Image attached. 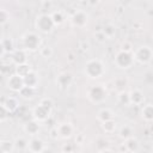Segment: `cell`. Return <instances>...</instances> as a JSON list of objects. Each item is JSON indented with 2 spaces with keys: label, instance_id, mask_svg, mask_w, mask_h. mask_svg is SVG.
<instances>
[{
  "label": "cell",
  "instance_id": "6da1fadb",
  "mask_svg": "<svg viewBox=\"0 0 153 153\" xmlns=\"http://www.w3.org/2000/svg\"><path fill=\"white\" fill-rule=\"evenodd\" d=\"M42 47V37L33 31H27L20 37V48L27 53H33L39 50Z\"/></svg>",
  "mask_w": 153,
  "mask_h": 153
},
{
  "label": "cell",
  "instance_id": "7a4b0ae2",
  "mask_svg": "<svg viewBox=\"0 0 153 153\" xmlns=\"http://www.w3.org/2000/svg\"><path fill=\"white\" fill-rule=\"evenodd\" d=\"M105 67L99 59H91L84 66V74L90 79H99L104 75Z\"/></svg>",
  "mask_w": 153,
  "mask_h": 153
},
{
  "label": "cell",
  "instance_id": "3957f363",
  "mask_svg": "<svg viewBox=\"0 0 153 153\" xmlns=\"http://www.w3.org/2000/svg\"><path fill=\"white\" fill-rule=\"evenodd\" d=\"M86 96L91 103L102 104L108 98V90L105 88L104 85H100V84L99 85H92L91 87H88Z\"/></svg>",
  "mask_w": 153,
  "mask_h": 153
},
{
  "label": "cell",
  "instance_id": "277c9868",
  "mask_svg": "<svg viewBox=\"0 0 153 153\" xmlns=\"http://www.w3.org/2000/svg\"><path fill=\"white\" fill-rule=\"evenodd\" d=\"M55 23L51 18V14H47V13H42L39 16H37L36 20H35V27L37 29V31H39L41 33H50L54 27H55Z\"/></svg>",
  "mask_w": 153,
  "mask_h": 153
},
{
  "label": "cell",
  "instance_id": "5b68a950",
  "mask_svg": "<svg viewBox=\"0 0 153 153\" xmlns=\"http://www.w3.org/2000/svg\"><path fill=\"white\" fill-rule=\"evenodd\" d=\"M114 62L116 65V67H118L120 69H129L134 66L135 63V59H134V53L133 51H126V50H120L115 59Z\"/></svg>",
  "mask_w": 153,
  "mask_h": 153
},
{
  "label": "cell",
  "instance_id": "8992f818",
  "mask_svg": "<svg viewBox=\"0 0 153 153\" xmlns=\"http://www.w3.org/2000/svg\"><path fill=\"white\" fill-rule=\"evenodd\" d=\"M134 59L135 62L140 65H147L153 59V50L148 45H141L134 51Z\"/></svg>",
  "mask_w": 153,
  "mask_h": 153
},
{
  "label": "cell",
  "instance_id": "52a82bcc",
  "mask_svg": "<svg viewBox=\"0 0 153 153\" xmlns=\"http://www.w3.org/2000/svg\"><path fill=\"white\" fill-rule=\"evenodd\" d=\"M69 22H71L72 26L78 27V29H82L88 23V14L82 10H78L71 16Z\"/></svg>",
  "mask_w": 153,
  "mask_h": 153
},
{
  "label": "cell",
  "instance_id": "ba28073f",
  "mask_svg": "<svg viewBox=\"0 0 153 153\" xmlns=\"http://www.w3.org/2000/svg\"><path fill=\"white\" fill-rule=\"evenodd\" d=\"M24 85H25L24 84V78L20 76L19 74H17L16 72L10 74L6 79V86L12 92H19L24 87Z\"/></svg>",
  "mask_w": 153,
  "mask_h": 153
},
{
  "label": "cell",
  "instance_id": "9c48e42d",
  "mask_svg": "<svg viewBox=\"0 0 153 153\" xmlns=\"http://www.w3.org/2000/svg\"><path fill=\"white\" fill-rule=\"evenodd\" d=\"M50 115H51V109H48V108H45L44 105H42L39 103L32 110V118L37 120L38 122H45V121H48V118L50 117Z\"/></svg>",
  "mask_w": 153,
  "mask_h": 153
},
{
  "label": "cell",
  "instance_id": "30bf717a",
  "mask_svg": "<svg viewBox=\"0 0 153 153\" xmlns=\"http://www.w3.org/2000/svg\"><path fill=\"white\" fill-rule=\"evenodd\" d=\"M55 82H56V85H57V87H59L60 90L65 91V90H67V88L72 85V82H73V76H72V74L68 73V72H62V73H60V74L56 76Z\"/></svg>",
  "mask_w": 153,
  "mask_h": 153
},
{
  "label": "cell",
  "instance_id": "8fae6325",
  "mask_svg": "<svg viewBox=\"0 0 153 153\" xmlns=\"http://www.w3.org/2000/svg\"><path fill=\"white\" fill-rule=\"evenodd\" d=\"M56 128H57L60 139L67 140V139H71L73 136V134H74V127L69 122H62V123L57 124Z\"/></svg>",
  "mask_w": 153,
  "mask_h": 153
},
{
  "label": "cell",
  "instance_id": "7c38bea8",
  "mask_svg": "<svg viewBox=\"0 0 153 153\" xmlns=\"http://www.w3.org/2000/svg\"><path fill=\"white\" fill-rule=\"evenodd\" d=\"M27 151L32 152V153H42V152L45 151V143H44V141L41 137L31 136V139L29 140Z\"/></svg>",
  "mask_w": 153,
  "mask_h": 153
},
{
  "label": "cell",
  "instance_id": "4fadbf2b",
  "mask_svg": "<svg viewBox=\"0 0 153 153\" xmlns=\"http://www.w3.org/2000/svg\"><path fill=\"white\" fill-rule=\"evenodd\" d=\"M41 122H38L37 120L32 118L30 121H26L23 126V130L25 134H27L29 136H36L38 133H39V129H41V126H39Z\"/></svg>",
  "mask_w": 153,
  "mask_h": 153
},
{
  "label": "cell",
  "instance_id": "5bb4252c",
  "mask_svg": "<svg viewBox=\"0 0 153 153\" xmlns=\"http://www.w3.org/2000/svg\"><path fill=\"white\" fill-rule=\"evenodd\" d=\"M1 105H4L11 114L12 112H16L19 108H20V103H19V99L17 97H13V96H8V97H5L1 99Z\"/></svg>",
  "mask_w": 153,
  "mask_h": 153
},
{
  "label": "cell",
  "instance_id": "9a60e30c",
  "mask_svg": "<svg viewBox=\"0 0 153 153\" xmlns=\"http://www.w3.org/2000/svg\"><path fill=\"white\" fill-rule=\"evenodd\" d=\"M12 61H13L14 66H18V65H22V63H26L27 62V51L24 50L23 48L16 49L12 53Z\"/></svg>",
  "mask_w": 153,
  "mask_h": 153
},
{
  "label": "cell",
  "instance_id": "2e32d148",
  "mask_svg": "<svg viewBox=\"0 0 153 153\" xmlns=\"http://www.w3.org/2000/svg\"><path fill=\"white\" fill-rule=\"evenodd\" d=\"M129 96H130V104L131 105H142L143 102H145V94L142 91L135 88V90H131L129 92Z\"/></svg>",
  "mask_w": 153,
  "mask_h": 153
},
{
  "label": "cell",
  "instance_id": "e0dca14e",
  "mask_svg": "<svg viewBox=\"0 0 153 153\" xmlns=\"http://www.w3.org/2000/svg\"><path fill=\"white\" fill-rule=\"evenodd\" d=\"M16 50L14 41L10 37H2L1 38V53H13Z\"/></svg>",
  "mask_w": 153,
  "mask_h": 153
},
{
  "label": "cell",
  "instance_id": "ac0fdd59",
  "mask_svg": "<svg viewBox=\"0 0 153 153\" xmlns=\"http://www.w3.org/2000/svg\"><path fill=\"white\" fill-rule=\"evenodd\" d=\"M24 84L26 86H31V87H38L39 84V76L35 71H31L27 75L24 76Z\"/></svg>",
  "mask_w": 153,
  "mask_h": 153
},
{
  "label": "cell",
  "instance_id": "d6986e66",
  "mask_svg": "<svg viewBox=\"0 0 153 153\" xmlns=\"http://www.w3.org/2000/svg\"><path fill=\"white\" fill-rule=\"evenodd\" d=\"M36 87H31V86H26V85H24V87L18 92L19 93V96L23 98V99H25V100H31V99H33L35 98V96H36Z\"/></svg>",
  "mask_w": 153,
  "mask_h": 153
},
{
  "label": "cell",
  "instance_id": "ffe728a7",
  "mask_svg": "<svg viewBox=\"0 0 153 153\" xmlns=\"http://www.w3.org/2000/svg\"><path fill=\"white\" fill-rule=\"evenodd\" d=\"M124 149L128 152H137L140 149V142L136 137L131 136L127 140H124Z\"/></svg>",
  "mask_w": 153,
  "mask_h": 153
},
{
  "label": "cell",
  "instance_id": "44dd1931",
  "mask_svg": "<svg viewBox=\"0 0 153 153\" xmlns=\"http://www.w3.org/2000/svg\"><path fill=\"white\" fill-rule=\"evenodd\" d=\"M13 141H14V152H24V151H27L29 140L26 137L18 136Z\"/></svg>",
  "mask_w": 153,
  "mask_h": 153
},
{
  "label": "cell",
  "instance_id": "7402d4cb",
  "mask_svg": "<svg viewBox=\"0 0 153 153\" xmlns=\"http://www.w3.org/2000/svg\"><path fill=\"white\" fill-rule=\"evenodd\" d=\"M141 117L147 122H153V104L148 103L141 108Z\"/></svg>",
  "mask_w": 153,
  "mask_h": 153
},
{
  "label": "cell",
  "instance_id": "603a6c76",
  "mask_svg": "<svg viewBox=\"0 0 153 153\" xmlns=\"http://www.w3.org/2000/svg\"><path fill=\"white\" fill-rule=\"evenodd\" d=\"M0 152L1 153H13L14 152V141L10 139L0 140Z\"/></svg>",
  "mask_w": 153,
  "mask_h": 153
},
{
  "label": "cell",
  "instance_id": "cb8c5ba5",
  "mask_svg": "<svg viewBox=\"0 0 153 153\" xmlns=\"http://www.w3.org/2000/svg\"><path fill=\"white\" fill-rule=\"evenodd\" d=\"M115 117V114L110 110V109H108V108H104V109H100L99 111H98V114H97V118H98V121L102 123V122H105V121H108V120H112Z\"/></svg>",
  "mask_w": 153,
  "mask_h": 153
},
{
  "label": "cell",
  "instance_id": "d4e9b609",
  "mask_svg": "<svg viewBox=\"0 0 153 153\" xmlns=\"http://www.w3.org/2000/svg\"><path fill=\"white\" fill-rule=\"evenodd\" d=\"M133 134H134V130H133V128H131L130 126H128V124H124V126H122V127L118 129V136H120L123 141L127 140V139H129V137H131V136H134Z\"/></svg>",
  "mask_w": 153,
  "mask_h": 153
},
{
  "label": "cell",
  "instance_id": "484cf974",
  "mask_svg": "<svg viewBox=\"0 0 153 153\" xmlns=\"http://www.w3.org/2000/svg\"><path fill=\"white\" fill-rule=\"evenodd\" d=\"M102 129L106 133V134H112L115 133V130L117 129V123L116 121L112 118V120H108L105 122H102Z\"/></svg>",
  "mask_w": 153,
  "mask_h": 153
},
{
  "label": "cell",
  "instance_id": "4316f807",
  "mask_svg": "<svg viewBox=\"0 0 153 153\" xmlns=\"http://www.w3.org/2000/svg\"><path fill=\"white\" fill-rule=\"evenodd\" d=\"M51 18H53L55 25L59 26V25H61V24L65 23V20H66V14H65L63 11L57 10V11H54V12L51 13Z\"/></svg>",
  "mask_w": 153,
  "mask_h": 153
},
{
  "label": "cell",
  "instance_id": "83f0119b",
  "mask_svg": "<svg viewBox=\"0 0 153 153\" xmlns=\"http://www.w3.org/2000/svg\"><path fill=\"white\" fill-rule=\"evenodd\" d=\"M32 69H31V66L26 62V63H22V65H18V66H14V72L17 73V74H19L20 76H25V75H27L30 72H31Z\"/></svg>",
  "mask_w": 153,
  "mask_h": 153
},
{
  "label": "cell",
  "instance_id": "f1b7e54d",
  "mask_svg": "<svg viewBox=\"0 0 153 153\" xmlns=\"http://www.w3.org/2000/svg\"><path fill=\"white\" fill-rule=\"evenodd\" d=\"M117 100H118V103H120L121 105H123V106L130 105V96H129V92H127V91H124V90L120 91L118 94H117Z\"/></svg>",
  "mask_w": 153,
  "mask_h": 153
},
{
  "label": "cell",
  "instance_id": "f546056e",
  "mask_svg": "<svg viewBox=\"0 0 153 153\" xmlns=\"http://www.w3.org/2000/svg\"><path fill=\"white\" fill-rule=\"evenodd\" d=\"M100 30L104 32V35L106 36V38H108V39H110V38H112V37H115V35H116V26H115L114 24H111V23L105 24Z\"/></svg>",
  "mask_w": 153,
  "mask_h": 153
},
{
  "label": "cell",
  "instance_id": "4dcf8cb0",
  "mask_svg": "<svg viewBox=\"0 0 153 153\" xmlns=\"http://www.w3.org/2000/svg\"><path fill=\"white\" fill-rule=\"evenodd\" d=\"M38 51H39V55H41L43 59H49V57L53 56V48H51L50 45H48V44L42 45Z\"/></svg>",
  "mask_w": 153,
  "mask_h": 153
},
{
  "label": "cell",
  "instance_id": "1f68e13d",
  "mask_svg": "<svg viewBox=\"0 0 153 153\" xmlns=\"http://www.w3.org/2000/svg\"><path fill=\"white\" fill-rule=\"evenodd\" d=\"M10 18H11L10 11H7L6 8H1L0 10V24L2 26H5L10 22Z\"/></svg>",
  "mask_w": 153,
  "mask_h": 153
},
{
  "label": "cell",
  "instance_id": "d6a6232c",
  "mask_svg": "<svg viewBox=\"0 0 153 153\" xmlns=\"http://www.w3.org/2000/svg\"><path fill=\"white\" fill-rule=\"evenodd\" d=\"M13 63H1V74L4 76H8L10 74L14 73V69H12Z\"/></svg>",
  "mask_w": 153,
  "mask_h": 153
},
{
  "label": "cell",
  "instance_id": "836d02e7",
  "mask_svg": "<svg viewBox=\"0 0 153 153\" xmlns=\"http://www.w3.org/2000/svg\"><path fill=\"white\" fill-rule=\"evenodd\" d=\"M10 115H11V112H10L4 105H1V106H0V122H1V123L6 122V121L10 118Z\"/></svg>",
  "mask_w": 153,
  "mask_h": 153
},
{
  "label": "cell",
  "instance_id": "e575fe53",
  "mask_svg": "<svg viewBox=\"0 0 153 153\" xmlns=\"http://www.w3.org/2000/svg\"><path fill=\"white\" fill-rule=\"evenodd\" d=\"M39 104H42V105H44L45 108L51 109V110H53V108H54V100H53L51 98H49V97L42 98V99L39 100Z\"/></svg>",
  "mask_w": 153,
  "mask_h": 153
},
{
  "label": "cell",
  "instance_id": "d590c367",
  "mask_svg": "<svg viewBox=\"0 0 153 153\" xmlns=\"http://www.w3.org/2000/svg\"><path fill=\"white\" fill-rule=\"evenodd\" d=\"M94 39H96L98 43H104L108 38H106V36L104 35V32H103L102 30H99V31H97V32L94 33Z\"/></svg>",
  "mask_w": 153,
  "mask_h": 153
},
{
  "label": "cell",
  "instance_id": "8d00e7d4",
  "mask_svg": "<svg viewBox=\"0 0 153 153\" xmlns=\"http://www.w3.org/2000/svg\"><path fill=\"white\" fill-rule=\"evenodd\" d=\"M1 63H13L12 53H1Z\"/></svg>",
  "mask_w": 153,
  "mask_h": 153
},
{
  "label": "cell",
  "instance_id": "74e56055",
  "mask_svg": "<svg viewBox=\"0 0 153 153\" xmlns=\"http://www.w3.org/2000/svg\"><path fill=\"white\" fill-rule=\"evenodd\" d=\"M143 81H145L147 85H153V72H152V71L145 73V75H143Z\"/></svg>",
  "mask_w": 153,
  "mask_h": 153
},
{
  "label": "cell",
  "instance_id": "f35d334b",
  "mask_svg": "<svg viewBox=\"0 0 153 153\" xmlns=\"http://www.w3.org/2000/svg\"><path fill=\"white\" fill-rule=\"evenodd\" d=\"M114 82H115V85H116L117 87H121V86H126V85H127V80H126V78H123V76L116 78Z\"/></svg>",
  "mask_w": 153,
  "mask_h": 153
},
{
  "label": "cell",
  "instance_id": "ab89813d",
  "mask_svg": "<svg viewBox=\"0 0 153 153\" xmlns=\"http://www.w3.org/2000/svg\"><path fill=\"white\" fill-rule=\"evenodd\" d=\"M74 149H75L74 143H65V145L62 146V151H63V152H67V153L73 152Z\"/></svg>",
  "mask_w": 153,
  "mask_h": 153
},
{
  "label": "cell",
  "instance_id": "60d3db41",
  "mask_svg": "<svg viewBox=\"0 0 153 153\" xmlns=\"http://www.w3.org/2000/svg\"><path fill=\"white\" fill-rule=\"evenodd\" d=\"M121 50H126V51H133V45L130 42H123L121 45Z\"/></svg>",
  "mask_w": 153,
  "mask_h": 153
},
{
  "label": "cell",
  "instance_id": "b9f144b4",
  "mask_svg": "<svg viewBox=\"0 0 153 153\" xmlns=\"http://www.w3.org/2000/svg\"><path fill=\"white\" fill-rule=\"evenodd\" d=\"M49 136H50L53 140H57V137H60V136H59V131H57V128H56V127H53V128L50 129V131H49Z\"/></svg>",
  "mask_w": 153,
  "mask_h": 153
},
{
  "label": "cell",
  "instance_id": "7bdbcfd3",
  "mask_svg": "<svg viewBox=\"0 0 153 153\" xmlns=\"http://www.w3.org/2000/svg\"><path fill=\"white\" fill-rule=\"evenodd\" d=\"M86 2L90 5V6H92V7H94V6H97V5H99V2H100V0H86Z\"/></svg>",
  "mask_w": 153,
  "mask_h": 153
},
{
  "label": "cell",
  "instance_id": "ee69618b",
  "mask_svg": "<svg viewBox=\"0 0 153 153\" xmlns=\"http://www.w3.org/2000/svg\"><path fill=\"white\" fill-rule=\"evenodd\" d=\"M75 142H76V143H80V145H81V143L84 142V135H82V134H79V135H78V136L75 137Z\"/></svg>",
  "mask_w": 153,
  "mask_h": 153
},
{
  "label": "cell",
  "instance_id": "f6af8a7d",
  "mask_svg": "<svg viewBox=\"0 0 153 153\" xmlns=\"http://www.w3.org/2000/svg\"><path fill=\"white\" fill-rule=\"evenodd\" d=\"M43 2H48V1H51V0H42Z\"/></svg>",
  "mask_w": 153,
  "mask_h": 153
},
{
  "label": "cell",
  "instance_id": "bcb514c9",
  "mask_svg": "<svg viewBox=\"0 0 153 153\" xmlns=\"http://www.w3.org/2000/svg\"><path fill=\"white\" fill-rule=\"evenodd\" d=\"M80 1H86V0H80Z\"/></svg>",
  "mask_w": 153,
  "mask_h": 153
}]
</instances>
